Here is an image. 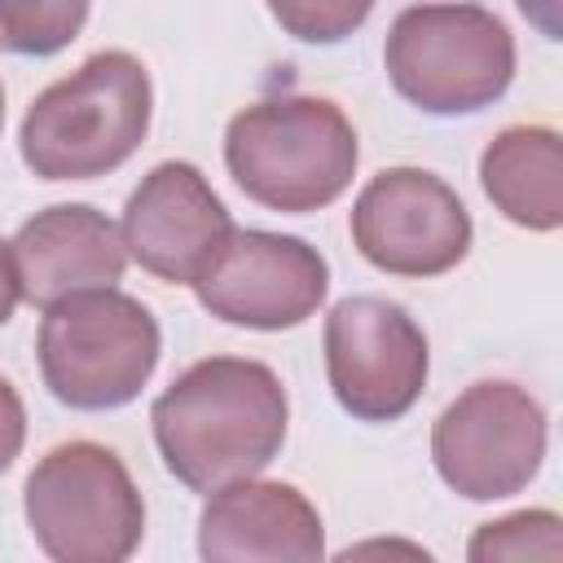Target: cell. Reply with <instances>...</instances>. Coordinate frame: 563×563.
<instances>
[{
    "label": "cell",
    "instance_id": "obj_12",
    "mask_svg": "<svg viewBox=\"0 0 563 563\" xmlns=\"http://www.w3.org/2000/svg\"><path fill=\"white\" fill-rule=\"evenodd\" d=\"M198 554L207 563H317L325 554V528L295 484L246 475L207 493Z\"/></svg>",
    "mask_w": 563,
    "mask_h": 563
},
{
    "label": "cell",
    "instance_id": "obj_6",
    "mask_svg": "<svg viewBox=\"0 0 563 563\" xmlns=\"http://www.w3.org/2000/svg\"><path fill=\"white\" fill-rule=\"evenodd\" d=\"M35 545L57 563H123L145 537V501L123 457L97 440L48 449L22 488Z\"/></svg>",
    "mask_w": 563,
    "mask_h": 563
},
{
    "label": "cell",
    "instance_id": "obj_13",
    "mask_svg": "<svg viewBox=\"0 0 563 563\" xmlns=\"http://www.w3.org/2000/svg\"><path fill=\"white\" fill-rule=\"evenodd\" d=\"M18 290L35 308H53L66 295L123 282L128 246L119 224L88 202H57L35 211L9 242Z\"/></svg>",
    "mask_w": 563,
    "mask_h": 563
},
{
    "label": "cell",
    "instance_id": "obj_14",
    "mask_svg": "<svg viewBox=\"0 0 563 563\" xmlns=\"http://www.w3.org/2000/svg\"><path fill=\"white\" fill-rule=\"evenodd\" d=\"M488 202L519 229L554 233L563 224V145L545 123H510L479 154Z\"/></svg>",
    "mask_w": 563,
    "mask_h": 563
},
{
    "label": "cell",
    "instance_id": "obj_16",
    "mask_svg": "<svg viewBox=\"0 0 563 563\" xmlns=\"http://www.w3.org/2000/svg\"><path fill=\"white\" fill-rule=\"evenodd\" d=\"M563 554V519L554 510H515L493 523H479L466 559L493 563V559H559Z\"/></svg>",
    "mask_w": 563,
    "mask_h": 563
},
{
    "label": "cell",
    "instance_id": "obj_5",
    "mask_svg": "<svg viewBox=\"0 0 563 563\" xmlns=\"http://www.w3.org/2000/svg\"><path fill=\"white\" fill-rule=\"evenodd\" d=\"M383 66L413 110L479 114L515 79V35L484 4H409L387 31Z\"/></svg>",
    "mask_w": 563,
    "mask_h": 563
},
{
    "label": "cell",
    "instance_id": "obj_9",
    "mask_svg": "<svg viewBox=\"0 0 563 563\" xmlns=\"http://www.w3.org/2000/svg\"><path fill=\"white\" fill-rule=\"evenodd\" d=\"M356 251L391 277H440L471 251V211L427 167H387L352 202Z\"/></svg>",
    "mask_w": 563,
    "mask_h": 563
},
{
    "label": "cell",
    "instance_id": "obj_18",
    "mask_svg": "<svg viewBox=\"0 0 563 563\" xmlns=\"http://www.w3.org/2000/svg\"><path fill=\"white\" fill-rule=\"evenodd\" d=\"M22 444H26V405H22L18 387L0 374V475L18 462Z\"/></svg>",
    "mask_w": 563,
    "mask_h": 563
},
{
    "label": "cell",
    "instance_id": "obj_8",
    "mask_svg": "<svg viewBox=\"0 0 563 563\" xmlns=\"http://www.w3.org/2000/svg\"><path fill=\"white\" fill-rule=\"evenodd\" d=\"M321 347L330 391L356 422H396L427 387V334L400 303L383 295L339 299L325 317Z\"/></svg>",
    "mask_w": 563,
    "mask_h": 563
},
{
    "label": "cell",
    "instance_id": "obj_1",
    "mask_svg": "<svg viewBox=\"0 0 563 563\" xmlns=\"http://www.w3.org/2000/svg\"><path fill=\"white\" fill-rule=\"evenodd\" d=\"M290 400L264 361L207 356L176 374L150 405L163 466L194 493L260 475L286 444Z\"/></svg>",
    "mask_w": 563,
    "mask_h": 563
},
{
    "label": "cell",
    "instance_id": "obj_10",
    "mask_svg": "<svg viewBox=\"0 0 563 563\" xmlns=\"http://www.w3.org/2000/svg\"><path fill=\"white\" fill-rule=\"evenodd\" d=\"M325 290V255L303 238L268 229H233L194 282L198 303L216 321L246 330H295L317 317Z\"/></svg>",
    "mask_w": 563,
    "mask_h": 563
},
{
    "label": "cell",
    "instance_id": "obj_2",
    "mask_svg": "<svg viewBox=\"0 0 563 563\" xmlns=\"http://www.w3.org/2000/svg\"><path fill=\"white\" fill-rule=\"evenodd\" d=\"M150 114V70L141 57L106 48L26 106L18 150L40 180H97L141 150Z\"/></svg>",
    "mask_w": 563,
    "mask_h": 563
},
{
    "label": "cell",
    "instance_id": "obj_15",
    "mask_svg": "<svg viewBox=\"0 0 563 563\" xmlns=\"http://www.w3.org/2000/svg\"><path fill=\"white\" fill-rule=\"evenodd\" d=\"M92 0H0V53L53 57L79 40Z\"/></svg>",
    "mask_w": 563,
    "mask_h": 563
},
{
    "label": "cell",
    "instance_id": "obj_20",
    "mask_svg": "<svg viewBox=\"0 0 563 563\" xmlns=\"http://www.w3.org/2000/svg\"><path fill=\"white\" fill-rule=\"evenodd\" d=\"M22 290H18V268H13V255H9V242H0V325L13 317Z\"/></svg>",
    "mask_w": 563,
    "mask_h": 563
},
{
    "label": "cell",
    "instance_id": "obj_7",
    "mask_svg": "<svg viewBox=\"0 0 563 563\" xmlns=\"http://www.w3.org/2000/svg\"><path fill=\"white\" fill-rule=\"evenodd\" d=\"M545 409L506 378L471 383L431 427L435 475L466 501H501L523 493L545 462Z\"/></svg>",
    "mask_w": 563,
    "mask_h": 563
},
{
    "label": "cell",
    "instance_id": "obj_19",
    "mask_svg": "<svg viewBox=\"0 0 563 563\" xmlns=\"http://www.w3.org/2000/svg\"><path fill=\"white\" fill-rule=\"evenodd\" d=\"M519 4V13L545 35V40H559V0H515Z\"/></svg>",
    "mask_w": 563,
    "mask_h": 563
},
{
    "label": "cell",
    "instance_id": "obj_4",
    "mask_svg": "<svg viewBox=\"0 0 563 563\" xmlns=\"http://www.w3.org/2000/svg\"><path fill=\"white\" fill-rule=\"evenodd\" d=\"M35 356L53 400L79 413H106L141 396L163 356V334L141 299L101 286L44 308Z\"/></svg>",
    "mask_w": 563,
    "mask_h": 563
},
{
    "label": "cell",
    "instance_id": "obj_17",
    "mask_svg": "<svg viewBox=\"0 0 563 563\" xmlns=\"http://www.w3.org/2000/svg\"><path fill=\"white\" fill-rule=\"evenodd\" d=\"M273 22L299 44H343L356 35L374 0H264Z\"/></svg>",
    "mask_w": 563,
    "mask_h": 563
},
{
    "label": "cell",
    "instance_id": "obj_11",
    "mask_svg": "<svg viewBox=\"0 0 563 563\" xmlns=\"http://www.w3.org/2000/svg\"><path fill=\"white\" fill-rule=\"evenodd\" d=\"M123 246L150 277L172 286H194L211 255L233 233V220L207 176L185 163L167 158L141 176L123 207Z\"/></svg>",
    "mask_w": 563,
    "mask_h": 563
},
{
    "label": "cell",
    "instance_id": "obj_3",
    "mask_svg": "<svg viewBox=\"0 0 563 563\" xmlns=\"http://www.w3.org/2000/svg\"><path fill=\"white\" fill-rule=\"evenodd\" d=\"M356 158L352 119L334 101L308 92L255 101L224 128V167L233 185L251 202L286 216H308L343 198Z\"/></svg>",
    "mask_w": 563,
    "mask_h": 563
},
{
    "label": "cell",
    "instance_id": "obj_21",
    "mask_svg": "<svg viewBox=\"0 0 563 563\" xmlns=\"http://www.w3.org/2000/svg\"><path fill=\"white\" fill-rule=\"evenodd\" d=\"M0 128H4V84H0Z\"/></svg>",
    "mask_w": 563,
    "mask_h": 563
}]
</instances>
